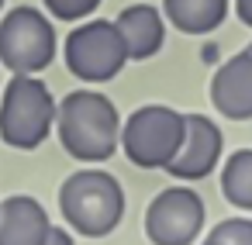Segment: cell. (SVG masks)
<instances>
[{
    "label": "cell",
    "mask_w": 252,
    "mask_h": 245,
    "mask_svg": "<svg viewBox=\"0 0 252 245\" xmlns=\"http://www.w3.org/2000/svg\"><path fill=\"white\" fill-rule=\"evenodd\" d=\"M221 193L242 211H252V149H238L224 159Z\"/></svg>",
    "instance_id": "4fadbf2b"
},
{
    "label": "cell",
    "mask_w": 252,
    "mask_h": 245,
    "mask_svg": "<svg viewBox=\"0 0 252 245\" xmlns=\"http://www.w3.org/2000/svg\"><path fill=\"white\" fill-rule=\"evenodd\" d=\"M0 7H4V0H0Z\"/></svg>",
    "instance_id": "ac0fdd59"
},
{
    "label": "cell",
    "mask_w": 252,
    "mask_h": 245,
    "mask_svg": "<svg viewBox=\"0 0 252 245\" xmlns=\"http://www.w3.org/2000/svg\"><path fill=\"white\" fill-rule=\"evenodd\" d=\"M56 59V28L38 7H14L0 21V66L35 76Z\"/></svg>",
    "instance_id": "5b68a950"
},
{
    "label": "cell",
    "mask_w": 252,
    "mask_h": 245,
    "mask_svg": "<svg viewBox=\"0 0 252 245\" xmlns=\"http://www.w3.org/2000/svg\"><path fill=\"white\" fill-rule=\"evenodd\" d=\"M207 207L190 186L162 190L145 211V235L152 245H193L204 231Z\"/></svg>",
    "instance_id": "52a82bcc"
},
{
    "label": "cell",
    "mask_w": 252,
    "mask_h": 245,
    "mask_svg": "<svg viewBox=\"0 0 252 245\" xmlns=\"http://www.w3.org/2000/svg\"><path fill=\"white\" fill-rule=\"evenodd\" d=\"M183 118H187V135H183L176 159L166 166V173L176 180H204L207 173H214V166L221 159L224 135L204 114H183Z\"/></svg>",
    "instance_id": "ba28073f"
},
{
    "label": "cell",
    "mask_w": 252,
    "mask_h": 245,
    "mask_svg": "<svg viewBox=\"0 0 252 245\" xmlns=\"http://www.w3.org/2000/svg\"><path fill=\"white\" fill-rule=\"evenodd\" d=\"M63 149L80 162H104L121 145V118L111 97L97 90H73L56 111Z\"/></svg>",
    "instance_id": "6da1fadb"
},
{
    "label": "cell",
    "mask_w": 252,
    "mask_h": 245,
    "mask_svg": "<svg viewBox=\"0 0 252 245\" xmlns=\"http://www.w3.org/2000/svg\"><path fill=\"white\" fill-rule=\"evenodd\" d=\"M211 104L221 118L249 121L252 118V52H238L218 66L211 80Z\"/></svg>",
    "instance_id": "9c48e42d"
},
{
    "label": "cell",
    "mask_w": 252,
    "mask_h": 245,
    "mask_svg": "<svg viewBox=\"0 0 252 245\" xmlns=\"http://www.w3.org/2000/svg\"><path fill=\"white\" fill-rule=\"evenodd\" d=\"M235 14L245 28H252V0H235Z\"/></svg>",
    "instance_id": "2e32d148"
},
{
    "label": "cell",
    "mask_w": 252,
    "mask_h": 245,
    "mask_svg": "<svg viewBox=\"0 0 252 245\" xmlns=\"http://www.w3.org/2000/svg\"><path fill=\"white\" fill-rule=\"evenodd\" d=\"M249 52H252V45H249Z\"/></svg>",
    "instance_id": "d6986e66"
},
{
    "label": "cell",
    "mask_w": 252,
    "mask_h": 245,
    "mask_svg": "<svg viewBox=\"0 0 252 245\" xmlns=\"http://www.w3.org/2000/svg\"><path fill=\"white\" fill-rule=\"evenodd\" d=\"M204 245H252V221H249V217L221 221L218 228L207 231Z\"/></svg>",
    "instance_id": "5bb4252c"
},
{
    "label": "cell",
    "mask_w": 252,
    "mask_h": 245,
    "mask_svg": "<svg viewBox=\"0 0 252 245\" xmlns=\"http://www.w3.org/2000/svg\"><path fill=\"white\" fill-rule=\"evenodd\" d=\"M56 111L59 104L42 80L14 73V80L0 90V138H4V145L21 152L38 149L56 124Z\"/></svg>",
    "instance_id": "3957f363"
},
{
    "label": "cell",
    "mask_w": 252,
    "mask_h": 245,
    "mask_svg": "<svg viewBox=\"0 0 252 245\" xmlns=\"http://www.w3.org/2000/svg\"><path fill=\"white\" fill-rule=\"evenodd\" d=\"M162 14L183 35H211L228 18V0H162Z\"/></svg>",
    "instance_id": "7c38bea8"
},
{
    "label": "cell",
    "mask_w": 252,
    "mask_h": 245,
    "mask_svg": "<svg viewBox=\"0 0 252 245\" xmlns=\"http://www.w3.org/2000/svg\"><path fill=\"white\" fill-rule=\"evenodd\" d=\"M187 135V118L166 104L138 107L121 128V149L138 169H166Z\"/></svg>",
    "instance_id": "277c9868"
},
{
    "label": "cell",
    "mask_w": 252,
    "mask_h": 245,
    "mask_svg": "<svg viewBox=\"0 0 252 245\" xmlns=\"http://www.w3.org/2000/svg\"><path fill=\"white\" fill-rule=\"evenodd\" d=\"M45 245H73V235L66 228H52L49 238H45Z\"/></svg>",
    "instance_id": "e0dca14e"
},
{
    "label": "cell",
    "mask_w": 252,
    "mask_h": 245,
    "mask_svg": "<svg viewBox=\"0 0 252 245\" xmlns=\"http://www.w3.org/2000/svg\"><path fill=\"white\" fill-rule=\"evenodd\" d=\"M128 62V49L114 21H87L66 38V66L83 83H107Z\"/></svg>",
    "instance_id": "8992f818"
},
{
    "label": "cell",
    "mask_w": 252,
    "mask_h": 245,
    "mask_svg": "<svg viewBox=\"0 0 252 245\" xmlns=\"http://www.w3.org/2000/svg\"><path fill=\"white\" fill-rule=\"evenodd\" d=\"M114 28L125 38L128 59H152L162 49V38H166L162 14L152 4H131V7H125L114 18Z\"/></svg>",
    "instance_id": "8fae6325"
},
{
    "label": "cell",
    "mask_w": 252,
    "mask_h": 245,
    "mask_svg": "<svg viewBox=\"0 0 252 245\" xmlns=\"http://www.w3.org/2000/svg\"><path fill=\"white\" fill-rule=\"evenodd\" d=\"M59 211L73 231L104 238L125 217V190L104 169H80L59 186Z\"/></svg>",
    "instance_id": "7a4b0ae2"
},
{
    "label": "cell",
    "mask_w": 252,
    "mask_h": 245,
    "mask_svg": "<svg viewBox=\"0 0 252 245\" xmlns=\"http://www.w3.org/2000/svg\"><path fill=\"white\" fill-rule=\"evenodd\" d=\"M52 221L35 197L0 200V245H45Z\"/></svg>",
    "instance_id": "30bf717a"
},
{
    "label": "cell",
    "mask_w": 252,
    "mask_h": 245,
    "mask_svg": "<svg viewBox=\"0 0 252 245\" xmlns=\"http://www.w3.org/2000/svg\"><path fill=\"white\" fill-rule=\"evenodd\" d=\"M45 7L59 21H80L100 7V0H45Z\"/></svg>",
    "instance_id": "9a60e30c"
}]
</instances>
